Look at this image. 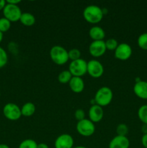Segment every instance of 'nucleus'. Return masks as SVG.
Listing matches in <instances>:
<instances>
[{
    "label": "nucleus",
    "mask_w": 147,
    "mask_h": 148,
    "mask_svg": "<svg viewBox=\"0 0 147 148\" xmlns=\"http://www.w3.org/2000/svg\"><path fill=\"white\" fill-rule=\"evenodd\" d=\"M2 11L4 17L10 20L11 23L19 21L22 14L21 9L18 5L8 4V3L6 4Z\"/></svg>",
    "instance_id": "39448f33"
},
{
    "label": "nucleus",
    "mask_w": 147,
    "mask_h": 148,
    "mask_svg": "<svg viewBox=\"0 0 147 148\" xmlns=\"http://www.w3.org/2000/svg\"><path fill=\"white\" fill-rule=\"evenodd\" d=\"M3 114L10 121H17L22 116L21 108L14 103H8L3 108Z\"/></svg>",
    "instance_id": "0eeeda50"
},
{
    "label": "nucleus",
    "mask_w": 147,
    "mask_h": 148,
    "mask_svg": "<svg viewBox=\"0 0 147 148\" xmlns=\"http://www.w3.org/2000/svg\"><path fill=\"white\" fill-rule=\"evenodd\" d=\"M50 56L51 60L58 65H63L69 61L68 51L63 46H53L50 50Z\"/></svg>",
    "instance_id": "7ed1b4c3"
},
{
    "label": "nucleus",
    "mask_w": 147,
    "mask_h": 148,
    "mask_svg": "<svg viewBox=\"0 0 147 148\" xmlns=\"http://www.w3.org/2000/svg\"><path fill=\"white\" fill-rule=\"evenodd\" d=\"M138 116L143 124H147V105H144L138 111Z\"/></svg>",
    "instance_id": "aec40b11"
},
{
    "label": "nucleus",
    "mask_w": 147,
    "mask_h": 148,
    "mask_svg": "<svg viewBox=\"0 0 147 148\" xmlns=\"http://www.w3.org/2000/svg\"><path fill=\"white\" fill-rule=\"evenodd\" d=\"M0 97H1V92H0Z\"/></svg>",
    "instance_id": "e433bc0d"
},
{
    "label": "nucleus",
    "mask_w": 147,
    "mask_h": 148,
    "mask_svg": "<svg viewBox=\"0 0 147 148\" xmlns=\"http://www.w3.org/2000/svg\"><path fill=\"white\" fill-rule=\"evenodd\" d=\"M88 115H89V119L91 121H92L94 124L99 122L102 119L104 116V111L103 109H102V107L99 106L97 104L92 105L89 108Z\"/></svg>",
    "instance_id": "f8f14e48"
},
{
    "label": "nucleus",
    "mask_w": 147,
    "mask_h": 148,
    "mask_svg": "<svg viewBox=\"0 0 147 148\" xmlns=\"http://www.w3.org/2000/svg\"><path fill=\"white\" fill-rule=\"evenodd\" d=\"M69 58L71 61H75L79 59L81 57V51L77 49H72L68 51Z\"/></svg>",
    "instance_id": "bb28decb"
},
{
    "label": "nucleus",
    "mask_w": 147,
    "mask_h": 148,
    "mask_svg": "<svg viewBox=\"0 0 147 148\" xmlns=\"http://www.w3.org/2000/svg\"><path fill=\"white\" fill-rule=\"evenodd\" d=\"M113 92L112 90L106 86L102 87L96 92L95 95V103L101 107H105L112 102Z\"/></svg>",
    "instance_id": "f03ea898"
},
{
    "label": "nucleus",
    "mask_w": 147,
    "mask_h": 148,
    "mask_svg": "<svg viewBox=\"0 0 147 148\" xmlns=\"http://www.w3.org/2000/svg\"><path fill=\"white\" fill-rule=\"evenodd\" d=\"M6 2L8 3V4L17 5V4H20V3L21 2V1H20V0H7V1H6Z\"/></svg>",
    "instance_id": "c756f323"
},
{
    "label": "nucleus",
    "mask_w": 147,
    "mask_h": 148,
    "mask_svg": "<svg viewBox=\"0 0 147 148\" xmlns=\"http://www.w3.org/2000/svg\"><path fill=\"white\" fill-rule=\"evenodd\" d=\"M6 4H7L6 1H4V0H0V11L3 10L4 7H5Z\"/></svg>",
    "instance_id": "7c9ffc66"
},
{
    "label": "nucleus",
    "mask_w": 147,
    "mask_h": 148,
    "mask_svg": "<svg viewBox=\"0 0 147 148\" xmlns=\"http://www.w3.org/2000/svg\"><path fill=\"white\" fill-rule=\"evenodd\" d=\"M35 106L33 103L27 102L22 106L21 108L22 116L25 117H30L35 112Z\"/></svg>",
    "instance_id": "a211bd4d"
},
{
    "label": "nucleus",
    "mask_w": 147,
    "mask_h": 148,
    "mask_svg": "<svg viewBox=\"0 0 147 148\" xmlns=\"http://www.w3.org/2000/svg\"><path fill=\"white\" fill-rule=\"evenodd\" d=\"M73 148H87V147H84V146H77V147H74Z\"/></svg>",
    "instance_id": "c9c22d12"
},
{
    "label": "nucleus",
    "mask_w": 147,
    "mask_h": 148,
    "mask_svg": "<svg viewBox=\"0 0 147 148\" xmlns=\"http://www.w3.org/2000/svg\"><path fill=\"white\" fill-rule=\"evenodd\" d=\"M102 9L97 5H89L85 7L83 11V17L87 23L91 24H97L103 18Z\"/></svg>",
    "instance_id": "f257e3e1"
},
{
    "label": "nucleus",
    "mask_w": 147,
    "mask_h": 148,
    "mask_svg": "<svg viewBox=\"0 0 147 148\" xmlns=\"http://www.w3.org/2000/svg\"><path fill=\"white\" fill-rule=\"evenodd\" d=\"M0 148H10L6 144H0Z\"/></svg>",
    "instance_id": "72a5a7b5"
},
{
    "label": "nucleus",
    "mask_w": 147,
    "mask_h": 148,
    "mask_svg": "<svg viewBox=\"0 0 147 148\" xmlns=\"http://www.w3.org/2000/svg\"><path fill=\"white\" fill-rule=\"evenodd\" d=\"M133 92L137 97L141 99H147V82L139 81L135 82L133 87Z\"/></svg>",
    "instance_id": "4468645a"
},
{
    "label": "nucleus",
    "mask_w": 147,
    "mask_h": 148,
    "mask_svg": "<svg viewBox=\"0 0 147 148\" xmlns=\"http://www.w3.org/2000/svg\"><path fill=\"white\" fill-rule=\"evenodd\" d=\"M74 116H75V119H76L78 121L84 119H85L84 111L83 109H82V108H79V109H77L76 111H75Z\"/></svg>",
    "instance_id": "cd10ccee"
},
{
    "label": "nucleus",
    "mask_w": 147,
    "mask_h": 148,
    "mask_svg": "<svg viewBox=\"0 0 147 148\" xmlns=\"http://www.w3.org/2000/svg\"><path fill=\"white\" fill-rule=\"evenodd\" d=\"M37 143L32 139H26L21 142L18 148H37Z\"/></svg>",
    "instance_id": "412c9836"
},
{
    "label": "nucleus",
    "mask_w": 147,
    "mask_h": 148,
    "mask_svg": "<svg viewBox=\"0 0 147 148\" xmlns=\"http://www.w3.org/2000/svg\"><path fill=\"white\" fill-rule=\"evenodd\" d=\"M8 62V55L7 51L0 46V69L3 68Z\"/></svg>",
    "instance_id": "b1692460"
},
{
    "label": "nucleus",
    "mask_w": 147,
    "mask_h": 148,
    "mask_svg": "<svg viewBox=\"0 0 147 148\" xmlns=\"http://www.w3.org/2000/svg\"><path fill=\"white\" fill-rule=\"evenodd\" d=\"M72 77L73 76L69 70H64L59 73V76H58V79H59V82L60 83L67 84L70 82Z\"/></svg>",
    "instance_id": "6ab92c4d"
},
{
    "label": "nucleus",
    "mask_w": 147,
    "mask_h": 148,
    "mask_svg": "<svg viewBox=\"0 0 147 148\" xmlns=\"http://www.w3.org/2000/svg\"><path fill=\"white\" fill-rule=\"evenodd\" d=\"M74 139L70 134H62L56 139L54 143L55 148H73Z\"/></svg>",
    "instance_id": "9b49d317"
},
{
    "label": "nucleus",
    "mask_w": 147,
    "mask_h": 148,
    "mask_svg": "<svg viewBox=\"0 0 147 148\" xmlns=\"http://www.w3.org/2000/svg\"><path fill=\"white\" fill-rule=\"evenodd\" d=\"M141 131L144 133V134H147V124H143L142 127H141Z\"/></svg>",
    "instance_id": "2f4dec72"
},
{
    "label": "nucleus",
    "mask_w": 147,
    "mask_h": 148,
    "mask_svg": "<svg viewBox=\"0 0 147 148\" xmlns=\"http://www.w3.org/2000/svg\"><path fill=\"white\" fill-rule=\"evenodd\" d=\"M131 55H132V49H131V46L128 43H120L115 50V58L119 60H128L131 57Z\"/></svg>",
    "instance_id": "1a4fd4ad"
},
{
    "label": "nucleus",
    "mask_w": 147,
    "mask_h": 148,
    "mask_svg": "<svg viewBox=\"0 0 147 148\" xmlns=\"http://www.w3.org/2000/svg\"><path fill=\"white\" fill-rule=\"evenodd\" d=\"M89 36L93 40H103L105 37V32L99 26H93L89 30Z\"/></svg>",
    "instance_id": "dca6fc26"
},
{
    "label": "nucleus",
    "mask_w": 147,
    "mask_h": 148,
    "mask_svg": "<svg viewBox=\"0 0 147 148\" xmlns=\"http://www.w3.org/2000/svg\"><path fill=\"white\" fill-rule=\"evenodd\" d=\"M130 141L127 137L117 135L111 140L109 143V148H128Z\"/></svg>",
    "instance_id": "ddd939ff"
},
{
    "label": "nucleus",
    "mask_w": 147,
    "mask_h": 148,
    "mask_svg": "<svg viewBox=\"0 0 147 148\" xmlns=\"http://www.w3.org/2000/svg\"><path fill=\"white\" fill-rule=\"evenodd\" d=\"M138 45L141 49L147 51V33L140 35L138 38Z\"/></svg>",
    "instance_id": "5701e85b"
},
{
    "label": "nucleus",
    "mask_w": 147,
    "mask_h": 148,
    "mask_svg": "<svg viewBox=\"0 0 147 148\" xmlns=\"http://www.w3.org/2000/svg\"><path fill=\"white\" fill-rule=\"evenodd\" d=\"M37 148H49V147L46 143H40V144H37Z\"/></svg>",
    "instance_id": "473e14b6"
},
{
    "label": "nucleus",
    "mask_w": 147,
    "mask_h": 148,
    "mask_svg": "<svg viewBox=\"0 0 147 148\" xmlns=\"http://www.w3.org/2000/svg\"><path fill=\"white\" fill-rule=\"evenodd\" d=\"M69 71L73 77H82L87 73V62L83 59L71 61L69 66Z\"/></svg>",
    "instance_id": "20e7f679"
},
{
    "label": "nucleus",
    "mask_w": 147,
    "mask_h": 148,
    "mask_svg": "<svg viewBox=\"0 0 147 148\" xmlns=\"http://www.w3.org/2000/svg\"><path fill=\"white\" fill-rule=\"evenodd\" d=\"M107 51L104 40H93L89 46V52L93 57H100Z\"/></svg>",
    "instance_id": "9d476101"
},
{
    "label": "nucleus",
    "mask_w": 147,
    "mask_h": 148,
    "mask_svg": "<svg viewBox=\"0 0 147 148\" xmlns=\"http://www.w3.org/2000/svg\"><path fill=\"white\" fill-rule=\"evenodd\" d=\"M116 132L118 135L126 137L128 133V127L125 124H118L116 128Z\"/></svg>",
    "instance_id": "a878e982"
},
{
    "label": "nucleus",
    "mask_w": 147,
    "mask_h": 148,
    "mask_svg": "<svg viewBox=\"0 0 147 148\" xmlns=\"http://www.w3.org/2000/svg\"><path fill=\"white\" fill-rule=\"evenodd\" d=\"M76 129L77 132L83 137H90L95 132V124L87 119L78 121Z\"/></svg>",
    "instance_id": "423d86ee"
},
{
    "label": "nucleus",
    "mask_w": 147,
    "mask_h": 148,
    "mask_svg": "<svg viewBox=\"0 0 147 148\" xmlns=\"http://www.w3.org/2000/svg\"><path fill=\"white\" fill-rule=\"evenodd\" d=\"M20 21L24 25L30 27L35 23V17L30 12H22L20 17Z\"/></svg>",
    "instance_id": "f3484780"
},
{
    "label": "nucleus",
    "mask_w": 147,
    "mask_h": 148,
    "mask_svg": "<svg viewBox=\"0 0 147 148\" xmlns=\"http://www.w3.org/2000/svg\"><path fill=\"white\" fill-rule=\"evenodd\" d=\"M141 143L145 148H147V134H144L141 138Z\"/></svg>",
    "instance_id": "c85d7f7f"
},
{
    "label": "nucleus",
    "mask_w": 147,
    "mask_h": 148,
    "mask_svg": "<svg viewBox=\"0 0 147 148\" xmlns=\"http://www.w3.org/2000/svg\"><path fill=\"white\" fill-rule=\"evenodd\" d=\"M87 73L93 78H99L104 73V66L100 62L92 59L87 62Z\"/></svg>",
    "instance_id": "6e6552de"
},
{
    "label": "nucleus",
    "mask_w": 147,
    "mask_h": 148,
    "mask_svg": "<svg viewBox=\"0 0 147 148\" xmlns=\"http://www.w3.org/2000/svg\"><path fill=\"white\" fill-rule=\"evenodd\" d=\"M11 27V22L5 17L0 18V31L1 33H5L8 31Z\"/></svg>",
    "instance_id": "4be33fe9"
},
{
    "label": "nucleus",
    "mask_w": 147,
    "mask_h": 148,
    "mask_svg": "<svg viewBox=\"0 0 147 148\" xmlns=\"http://www.w3.org/2000/svg\"><path fill=\"white\" fill-rule=\"evenodd\" d=\"M2 40H3V33L0 31V43L2 41Z\"/></svg>",
    "instance_id": "f704fd0d"
},
{
    "label": "nucleus",
    "mask_w": 147,
    "mask_h": 148,
    "mask_svg": "<svg viewBox=\"0 0 147 148\" xmlns=\"http://www.w3.org/2000/svg\"><path fill=\"white\" fill-rule=\"evenodd\" d=\"M105 43L107 50L115 51L118 46V41H117V40H115V38L108 39L106 41H105Z\"/></svg>",
    "instance_id": "393cba45"
},
{
    "label": "nucleus",
    "mask_w": 147,
    "mask_h": 148,
    "mask_svg": "<svg viewBox=\"0 0 147 148\" xmlns=\"http://www.w3.org/2000/svg\"><path fill=\"white\" fill-rule=\"evenodd\" d=\"M69 85L71 90L76 93H80L84 89V82L82 77H72Z\"/></svg>",
    "instance_id": "2eb2a0df"
}]
</instances>
